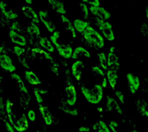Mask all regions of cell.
<instances>
[{
  "mask_svg": "<svg viewBox=\"0 0 148 132\" xmlns=\"http://www.w3.org/2000/svg\"><path fill=\"white\" fill-rule=\"evenodd\" d=\"M83 38L86 45L95 49L96 50H101L105 46L104 38L97 30L89 25L83 32Z\"/></svg>",
  "mask_w": 148,
  "mask_h": 132,
  "instance_id": "1",
  "label": "cell"
},
{
  "mask_svg": "<svg viewBox=\"0 0 148 132\" xmlns=\"http://www.w3.org/2000/svg\"><path fill=\"white\" fill-rule=\"evenodd\" d=\"M81 93L86 100L91 104H99L103 98V87L100 84H95L90 88L82 87Z\"/></svg>",
  "mask_w": 148,
  "mask_h": 132,
  "instance_id": "2",
  "label": "cell"
},
{
  "mask_svg": "<svg viewBox=\"0 0 148 132\" xmlns=\"http://www.w3.org/2000/svg\"><path fill=\"white\" fill-rule=\"evenodd\" d=\"M95 25H97L99 30L101 32L103 37L106 39L108 41H113L115 39V35L113 32V26L108 21L103 20L100 19L96 18L94 19Z\"/></svg>",
  "mask_w": 148,
  "mask_h": 132,
  "instance_id": "3",
  "label": "cell"
},
{
  "mask_svg": "<svg viewBox=\"0 0 148 132\" xmlns=\"http://www.w3.org/2000/svg\"><path fill=\"white\" fill-rule=\"evenodd\" d=\"M38 15H39V21L43 24L44 26L46 27V30L49 32L53 33L54 31L56 30L55 23L52 20V19H51L47 10H39V12H38Z\"/></svg>",
  "mask_w": 148,
  "mask_h": 132,
  "instance_id": "4",
  "label": "cell"
},
{
  "mask_svg": "<svg viewBox=\"0 0 148 132\" xmlns=\"http://www.w3.org/2000/svg\"><path fill=\"white\" fill-rule=\"evenodd\" d=\"M53 44L54 45L56 50L57 51V53H59V55L61 57L64 58L66 60H69V59L72 58L73 49V47L70 45H69V44L60 43H59V41L55 42Z\"/></svg>",
  "mask_w": 148,
  "mask_h": 132,
  "instance_id": "5",
  "label": "cell"
},
{
  "mask_svg": "<svg viewBox=\"0 0 148 132\" xmlns=\"http://www.w3.org/2000/svg\"><path fill=\"white\" fill-rule=\"evenodd\" d=\"M65 94H66V104L69 106H74L76 104L77 100V93L75 86L72 83H68L65 88Z\"/></svg>",
  "mask_w": 148,
  "mask_h": 132,
  "instance_id": "6",
  "label": "cell"
},
{
  "mask_svg": "<svg viewBox=\"0 0 148 132\" xmlns=\"http://www.w3.org/2000/svg\"><path fill=\"white\" fill-rule=\"evenodd\" d=\"M90 12L92 14V16H94L96 18L100 19L103 20H109L111 18V13L110 12L106 9L103 7L100 6H91L89 8Z\"/></svg>",
  "mask_w": 148,
  "mask_h": 132,
  "instance_id": "7",
  "label": "cell"
},
{
  "mask_svg": "<svg viewBox=\"0 0 148 132\" xmlns=\"http://www.w3.org/2000/svg\"><path fill=\"white\" fill-rule=\"evenodd\" d=\"M127 83H128V89L132 94H136L140 87V80L138 76H136L132 73H127L126 75Z\"/></svg>",
  "mask_w": 148,
  "mask_h": 132,
  "instance_id": "8",
  "label": "cell"
},
{
  "mask_svg": "<svg viewBox=\"0 0 148 132\" xmlns=\"http://www.w3.org/2000/svg\"><path fill=\"white\" fill-rule=\"evenodd\" d=\"M0 67L2 69L9 73H14L16 70V65L14 64L13 60L11 56L7 54H2V58L0 61Z\"/></svg>",
  "mask_w": 148,
  "mask_h": 132,
  "instance_id": "9",
  "label": "cell"
},
{
  "mask_svg": "<svg viewBox=\"0 0 148 132\" xmlns=\"http://www.w3.org/2000/svg\"><path fill=\"white\" fill-rule=\"evenodd\" d=\"M11 78L17 83L18 90H19L20 93L22 94V96H23L25 100H27L28 101H29L30 98H31V97H30L29 93L28 91L27 88H26L25 83H24V81L22 80L20 76H19L18 74L12 73V74H11Z\"/></svg>",
  "mask_w": 148,
  "mask_h": 132,
  "instance_id": "10",
  "label": "cell"
},
{
  "mask_svg": "<svg viewBox=\"0 0 148 132\" xmlns=\"http://www.w3.org/2000/svg\"><path fill=\"white\" fill-rule=\"evenodd\" d=\"M0 11L2 15L9 20H15L18 17V14L16 13L3 0L0 1Z\"/></svg>",
  "mask_w": 148,
  "mask_h": 132,
  "instance_id": "11",
  "label": "cell"
},
{
  "mask_svg": "<svg viewBox=\"0 0 148 132\" xmlns=\"http://www.w3.org/2000/svg\"><path fill=\"white\" fill-rule=\"evenodd\" d=\"M8 35H9V38L10 39V41L12 43L17 45V46H25L27 43L25 37L21 34L20 32H17V31L10 30L8 32Z\"/></svg>",
  "mask_w": 148,
  "mask_h": 132,
  "instance_id": "12",
  "label": "cell"
},
{
  "mask_svg": "<svg viewBox=\"0 0 148 132\" xmlns=\"http://www.w3.org/2000/svg\"><path fill=\"white\" fill-rule=\"evenodd\" d=\"M85 69V65L82 60H76L72 64L71 73L76 80H80L82 79L83 71Z\"/></svg>",
  "mask_w": 148,
  "mask_h": 132,
  "instance_id": "13",
  "label": "cell"
},
{
  "mask_svg": "<svg viewBox=\"0 0 148 132\" xmlns=\"http://www.w3.org/2000/svg\"><path fill=\"white\" fill-rule=\"evenodd\" d=\"M22 12H23V16H25L26 19H28L31 20V22L36 23V24L39 23V15H38L36 10L31 6L26 5V6H23Z\"/></svg>",
  "mask_w": 148,
  "mask_h": 132,
  "instance_id": "14",
  "label": "cell"
},
{
  "mask_svg": "<svg viewBox=\"0 0 148 132\" xmlns=\"http://www.w3.org/2000/svg\"><path fill=\"white\" fill-rule=\"evenodd\" d=\"M47 2L49 6L51 7V9L56 13L60 14V15H66L67 13L63 2L60 0H47Z\"/></svg>",
  "mask_w": 148,
  "mask_h": 132,
  "instance_id": "15",
  "label": "cell"
},
{
  "mask_svg": "<svg viewBox=\"0 0 148 132\" xmlns=\"http://www.w3.org/2000/svg\"><path fill=\"white\" fill-rule=\"evenodd\" d=\"M107 60V67L111 69L116 70L120 67V62H119V57L114 52H109L106 56Z\"/></svg>",
  "mask_w": 148,
  "mask_h": 132,
  "instance_id": "16",
  "label": "cell"
},
{
  "mask_svg": "<svg viewBox=\"0 0 148 132\" xmlns=\"http://www.w3.org/2000/svg\"><path fill=\"white\" fill-rule=\"evenodd\" d=\"M14 127L18 131L23 132L29 129V121H28L27 117L25 115V113H23L18 118V119L14 124Z\"/></svg>",
  "mask_w": 148,
  "mask_h": 132,
  "instance_id": "17",
  "label": "cell"
},
{
  "mask_svg": "<svg viewBox=\"0 0 148 132\" xmlns=\"http://www.w3.org/2000/svg\"><path fill=\"white\" fill-rule=\"evenodd\" d=\"M72 58L74 60H77L79 58H86V59H90L91 58V54L90 51L87 50L83 46H77L73 50Z\"/></svg>",
  "mask_w": 148,
  "mask_h": 132,
  "instance_id": "18",
  "label": "cell"
},
{
  "mask_svg": "<svg viewBox=\"0 0 148 132\" xmlns=\"http://www.w3.org/2000/svg\"><path fill=\"white\" fill-rule=\"evenodd\" d=\"M39 112L46 125H51L53 123V117L48 107L39 104Z\"/></svg>",
  "mask_w": 148,
  "mask_h": 132,
  "instance_id": "19",
  "label": "cell"
},
{
  "mask_svg": "<svg viewBox=\"0 0 148 132\" xmlns=\"http://www.w3.org/2000/svg\"><path fill=\"white\" fill-rule=\"evenodd\" d=\"M24 77L25 80L31 85L37 86L40 85L42 83L41 80L39 79V76L32 70H25L24 72Z\"/></svg>",
  "mask_w": 148,
  "mask_h": 132,
  "instance_id": "20",
  "label": "cell"
},
{
  "mask_svg": "<svg viewBox=\"0 0 148 132\" xmlns=\"http://www.w3.org/2000/svg\"><path fill=\"white\" fill-rule=\"evenodd\" d=\"M106 79H107V82L110 86V87L113 90H115L118 83L117 71L114 70V69H108L106 72Z\"/></svg>",
  "mask_w": 148,
  "mask_h": 132,
  "instance_id": "21",
  "label": "cell"
},
{
  "mask_svg": "<svg viewBox=\"0 0 148 132\" xmlns=\"http://www.w3.org/2000/svg\"><path fill=\"white\" fill-rule=\"evenodd\" d=\"M39 43L42 48H43L48 53H54L55 52V46L52 43L50 39H49L46 36H40L39 38Z\"/></svg>",
  "mask_w": 148,
  "mask_h": 132,
  "instance_id": "22",
  "label": "cell"
},
{
  "mask_svg": "<svg viewBox=\"0 0 148 132\" xmlns=\"http://www.w3.org/2000/svg\"><path fill=\"white\" fill-rule=\"evenodd\" d=\"M60 19H61V23H62L63 27L65 28V30L71 33L72 36L76 37V30L73 27V24L72 23L70 19H69L67 16H66L65 15H61L60 16Z\"/></svg>",
  "mask_w": 148,
  "mask_h": 132,
  "instance_id": "23",
  "label": "cell"
},
{
  "mask_svg": "<svg viewBox=\"0 0 148 132\" xmlns=\"http://www.w3.org/2000/svg\"><path fill=\"white\" fill-rule=\"evenodd\" d=\"M26 32H27L30 37H32V39H39L40 37V30L39 26L37 25L36 23H31L27 25V27L25 29Z\"/></svg>",
  "mask_w": 148,
  "mask_h": 132,
  "instance_id": "24",
  "label": "cell"
},
{
  "mask_svg": "<svg viewBox=\"0 0 148 132\" xmlns=\"http://www.w3.org/2000/svg\"><path fill=\"white\" fill-rule=\"evenodd\" d=\"M73 24V27L76 32H80V33H82L90 25V24L86 21L80 19H74Z\"/></svg>",
  "mask_w": 148,
  "mask_h": 132,
  "instance_id": "25",
  "label": "cell"
},
{
  "mask_svg": "<svg viewBox=\"0 0 148 132\" xmlns=\"http://www.w3.org/2000/svg\"><path fill=\"white\" fill-rule=\"evenodd\" d=\"M113 109H115L117 113H120V114L123 113L122 110L120 108V107L119 106V104H117V102L112 97H107V100H106V110L107 111H112Z\"/></svg>",
  "mask_w": 148,
  "mask_h": 132,
  "instance_id": "26",
  "label": "cell"
},
{
  "mask_svg": "<svg viewBox=\"0 0 148 132\" xmlns=\"http://www.w3.org/2000/svg\"><path fill=\"white\" fill-rule=\"evenodd\" d=\"M5 111H6L7 116H8V118H9V122L11 123L12 125H14L13 103H12L9 98H7L6 100H5Z\"/></svg>",
  "mask_w": 148,
  "mask_h": 132,
  "instance_id": "27",
  "label": "cell"
},
{
  "mask_svg": "<svg viewBox=\"0 0 148 132\" xmlns=\"http://www.w3.org/2000/svg\"><path fill=\"white\" fill-rule=\"evenodd\" d=\"M92 128L95 132H111L110 129L103 120H99L92 125Z\"/></svg>",
  "mask_w": 148,
  "mask_h": 132,
  "instance_id": "28",
  "label": "cell"
},
{
  "mask_svg": "<svg viewBox=\"0 0 148 132\" xmlns=\"http://www.w3.org/2000/svg\"><path fill=\"white\" fill-rule=\"evenodd\" d=\"M47 93L46 89H42V88H34L33 89V94L35 95L36 100L38 102V104H41L44 101V97L45 94Z\"/></svg>",
  "mask_w": 148,
  "mask_h": 132,
  "instance_id": "29",
  "label": "cell"
},
{
  "mask_svg": "<svg viewBox=\"0 0 148 132\" xmlns=\"http://www.w3.org/2000/svg\"><path fill=\"white\" fill-rule=\"evenodd\" d=\"M98 61L99 63V65L100 67L103 68V69L106 70L108 69V67H107V60H106V55L105 54V53L103 52H101V53H98Z\"/></svg>",
  "mask_w": 148,
  "mask_h": 132,
  "instance_id": "30",
  "label": "cell"
},
{
  "mask_svg": "<svg viewBox=\"0 0 148 132\" xmlns=\"http://www.w3.org/2000/svg\"><path fill=\"white\" fill-rule=\"evenodd\" d=\"M91 71H92V74L94 76H99V77H101V78L105 76V74H104L103 70L100 67H97V66H94V67H91Z\"/></svg>",
  "mask_w": 148,
  "mask_h": 132,
  "instance_id": "31",
  "label": "cell"
},
{
  "mask_svg": "<svg viewBox=\"0 0 148 132\" xmlns=\"http://www.w3.org/2000/svg\"><path fill=\"white\" fill-rule=\"evenodd\" d=\"M79 8H80V11L82 12V14H83V18L86 19L89 16V14H90V10H89V8L87 7L86 4L85 3H79Z\"/></svg>",
  "mask_w": 148,
  "mask_h": 132,
  "instance_id": "32",
  "label": "cell"
},
{
  "mask_svg": "<svg viewBox=\"0 0 148 132\" xmlns=\"http://www.w3.org/2000/svg\"><path fill=\"white\" fill-rule=\"evenodd\" d=\"M12 53L17 56H21L23 53H25V49H23V46H15L12 48Z\"/></svg>",
  "mask_w": 148,
  "mask_h": 132,
  "instance_id": "33",
  "label": "cell"
},
{
  "mask_svg": "<svg viewBox=\"0 0 148 132\" xmlns=\"http://www.w3.org/2000/svg\"><path fill=\"white\" fill-rule=\"evenodd\" d=\"M120 127V125L116 120H111L109 124V128L110 129L111 132H118L117 129Z\"/></svg>",
  "mask_w": 148,
  "mask_h": 132,
  "instance_id": "34",
  "label": "cell"
},
{
  "mask_svg": "<svg viewBox=\"0 0 148 132\" xmlns=\"http://www.w3.org/2000/svg\"><path fill=\"white\" fill-rule=\"evenodd\" d=\"M60 37V31H58V30H56V31H54V32L51 34V36H49V39H50V41L52 42V43H55V42L59 41Z\"/></svg>",
  "mask_w": 148,
  "mask_h": 132,
  "instance_id": "35",
  "label": "cell"
},
{
  "mask_svg": "<svg viewBox=\"0 0 148 132\" xmlns=\"http://www.w3.org/2000/svg\"><path fill=\"white\" fill-rule=\"evenodd\" d=\"M27 118L31 122H35L36 120V114L35 111H33L32 109L29 110L27 112Z\"/></svg>",
  "mask_w": 148,
  "mask_h": 132,
  "instance_id": "36",
  "label": "cell"
},
{
  "mask_svg": "<svg viewBox=\"0 0 148 132\" xmlns=\"http://www.w3.org/2000/svg\"><path fill=\"white\" fill-rule=\"evenodd\" d=\"M115 96L117 98V100L120 101V103L121 104H124V95L123 94L120 90H115Z\"/></svg>",
  "mask_w": 148,
  "mask_h": 132,
  "instance_id": "37",
  "label": "cell"
},
{
  "mask_svg": "<svg viewBox=\"0 0 148 132\" xmlns=\"http://www.w3.org/2000/svg\"><path fill=\"white\" fill-rule=\"evenodd\" d=\"M83 3L85 4L90 5L91 6H100V1L99 0H81Z\"/></svg>",
  "mask_w": 148,
  "mask_h": 132,
  "instance_id": "38",
  "label": "cell"
},
{
  "mask_svg": "<svg viewBox=\"0 0 148 132\" xmlns=\"http://www.w3.org/2000/svg\"><path fill=\"white\" fill-rule=\"evenodd\" d=\"M5 128L6 132H16V129L13 125L8 121H5Z\"/></svg>",
  "mask_w": 148,
  "mask_h": 132,
  "instance_id": "39",
  "label": "cell"
},
{
  "mask_svg": "<svg viewBox=\"0 0 148 132\" xmlns=\"http://www.w3.org/2000/svg\"><path fill=\"white\" fill-rule=\"evenodd\" d=\"M141 34L146 38H148V25L146 23H143L140 26Z\"/></svg>",
  "mask_w": 148,
  "mask_h": 132,
  "instance_id": "40",
  "label": "cell"
},
{
  "mask_svg": "<svg viewBox=\"0 0 148 132\" xmlns=\"http://www.w3.org/2000/svg\"><path fill=\"white\" fill-rule=\"evenodd\" d=\"M11 30H13L15 31H18V32L21 31V25L20 24L18 23V22H14L12 24Z\"/></svg>",
  "mask_w": 148,
  "mask_h": 132,
  "instance_id": "41",
  "label": "cell"
},
{
  "mask_svg": "<svg viewBox=\"0 0 148 132\" xmlns=\"http://www.w3.org/2000/svg\"><path fill=\"white\" fill-rule=\"evenodd\" d=\"M90 127L87 126H81L79 128V132H89L90 131Z\"/></svg>",
  "mask_w": 148,
  "mask_h": 132,
  "instance_id": "42",
  "label": "cell"
},
{
  "mask_svg": "<svg viewBox=\"0 0 148 132\" xmlns=\"http://www.w3.org/2000/svg\"><path fill=\"white\" fill-rule=\"evenodd\" d=\"M67 113H69L70 115L73 116H77L78 115V111L76 109H71V110H68Z\"/></svg>",
  "mask_w": 148,
  "mask_h": 132,
  "instance_id": "43",
  "label": "cell"
},
{
  "mask_svg": "<svg viewBox=\"0 0 148 132\" xmlns=\"http://www.w3.org/2000/svg\"><path fill=\"white\" fill-rule=\"evenodd\" d=\"M99 84H100L103 88L106 87V86H107V79H106V77H105V76L103 77V78H102L101 83H99Z\"/></svg>",
  "mask_w": 148,
  "mask_h": 132,
  "instance_id": "44",
  "label": "cell"
},
{
  "mask_svg": "<svg viewBox=\"0 0 148 132\" xmlns=\"http://www.w3.org/2000/svg\"><path fill=\"white\" fill-rule=\"evenodd\" d=\"M25 2L29 6H32V0H24Z\"/></svg>",
  "mask_w": 148,
  "mask_h": 132,
  "instance_id": "45",
  "label": "cell"
},
{
  "mask_svg": "<svg viewBox=\"0 0 148 132\" xmlns=\"http://www.w3.org/2000/svg\"><path fill=\"white\" fill-rule=\"evenodd\" d=\"M145 14H146V18H147V21H148V6L146 7Z\"/></svg>",
  "mask_w": 148,
  "mask_h": 132,
  "instance_id": "46",
  "label": "cell"
},
{
  "mask_svg": "<svg viewBox=\"0 0 148 132\" xmlns=\"http://www.w3.org/2000/svg\"><path fill=\"white\" fill-rule=\"evenodd\" d=\"M1 58H2V54H0V61H1Z\"/></svg>",
  "mask_w": 148,
  "mask_h": 132,
  "instance_id": "47",
  "label": "cell"
},
{
  "mask_svg": "<svg viewBox=\"0 0 148 132\" xmlns=\"http://www.w3.org/2000/svg\"><path fill=\"white\" fill-rule=\"evenodd\" d=\"M1 94H2V90H1V89H0V95H1Z\"/></svg>",
  "mask_w": 148,
  "mask_h": 132,
  "instance_id": "48",
  "label": "cell"
},
{
  "mask_svg": "<svg viewBox=\"0 0 148 132\" xmlns=\"http://www.w3.org/2000/svg\"><path fill=\"white\" fill-rule=\"evenodd\" d=\"M0 1H1V0H0Z\"/></svg>",
  "mask_w": 148,
  "mask_h": 132,
  "instance_id": "49",
  "label": "cell"
}]
</instances>
